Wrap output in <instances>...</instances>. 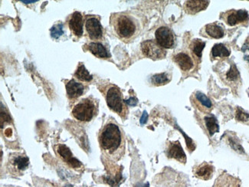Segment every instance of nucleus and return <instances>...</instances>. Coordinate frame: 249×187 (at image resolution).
Segmentation results:
<instances>
[{"instance_id": "1", "label": "nucleus", "mask_w": 249, "mask_h": 187, "mask_svg": "<svg viewBox=\"0 0 249 187\" xmlns=\"http://www.w3.org/2000/svg\"><path fill=\"white\" fill-rule=\"evenodd\" d=\"M98 141L102 151L110 160L117 162L125 153V137L123 130L117 123L109 121L98 135Z\"/></svg>"}, {"instance_id": "2", "label": "nucleus", "mask_w": 249, "mask_h": 187, "mask_svg": "<svg viewBox=\"0 0 249 187\" xmlns=\"http://www.w3.org/2000/svg\"><path fill=\"white\" fill-rule=\"evenodd\" d=\"M110 27L114 35L125 43H129L141 34L143 23L130 13H113L110 18Z\"/></svg>"}, {"instance_id": "3", "label": "nucleus", "mask_w": 249, "mask_h": 187, "mask_svg": "<svg viewBox=\"0 0 249 187\" xmlns=\"http://www.w3.org/2000/svg\"><path fill=\"white\" fill-rule=\"evenodd\" d=\"M103 89L107 106L110 110L118 113L121 118L125 120L128 114V108L126 106V101L124 100L123 94L120 88L110 84Z\"/></svg>"}, {"instance_id": "4", "label": "nucleus", "mask_w": 249, "mask_h": 187, "mask_svg": "<svg viewBox=\"0 0 249 187\" xmlns=\"http://www.w3.org/2000/svg\"><path fill=\"white\" fill-rule=\"evenodd\" d=\"M98 102L92 97H88L81 99L73 108L72 115L76 120L82 122L91 121L98 113Z\"/></svg>"}, {"instance_id": "5", "label": "nucleus", "mask_w": 249, "mask_h": 187, "mask_svg": "<svg viewBox=\"0 0 249 187\" xmlns=\"http://www.w3.org/2000/svg\"><path fill=\"white\" fill-rule=\"evenodd\" d=\"M85 37L91 41H100L104 38V29L97 16H88L85 22Z\"/></svg>"}, {"instance_id": "6", "label": "nucleus", "mask_w": 249, "mask_h": 187, "mask_svg": "<svg viewBox=\"0 0 249 187\" xmlns=\"http://www.w3.org/2000/svg\"><path fill=\"white\" fill-rule=\"evenodd\" d=\"M220 19L230 26L246 25L249 21V13L244 9H231L221 13Z\"/></svg>"}, {"instance_id": "7", "label": "nucleus", "mask_w": 249, "mask_h": 187, "mask_svg": "<svg viewBox=\"0 0 249 187\" xmlns=\"http://www.w3.org/2000/svg\"><path fill=\"white\" fill-rule=\"evenodd\" d=\"M141 51L146 58L160 60L166 58V51L155 40H146L141 44Z\"/></svg>"}, {"instance_id": "8", "label": "nucleus", "mask_w": 249, "mask_h": 187, "mask_svg": "<svg viewBox=\"0 0 249 187\" xmlns=\"http://www.w3.org/2000/svg\"><path fill=\"white\" fill-rule=\"evenodd\" d=\"M156 41L163 49H172L176 45V36L170 28L162 26L155 33Z\"/></svg>"}, {"instance_id": "9", "label": "nucleus", "mask_w": 249, "mask_h": 187, "mask_svg": "<svg viewBox=\"0 0 249 187\" xmlns=\"http://www.w3.org/2000/svg\"><path fill=\"white\" fill-rule=\"evenodd\" d=\"M29 165V159L21 153H13L9 157L8 167L13 174H21Z\"/></svg>"}, {"instance_id": "10", "label": "nucleus", "mask_w": 249, "mask_h": 187, "mask_svg": "<svg viewBox=\"0 0 249 187\" xmlns=\"http://www.w3.org/2000/svg\"><path fill=\"white\" fill-rule=\"evenodd\" d=\"M192 104L202 113H209L213 109L210 98L201 92H196L191 96Z\"/></svg>"}, {"instance_id": "11", "label": "nucleus", "mask_w": 249, "mask_h": 187, "mask_svg": "<svg viewBox=\"0 0 249 187\" xmlns=\"http://www.w3.org/2000/svg\"><path fill=\"white\" fill-rule=\"evenodd\" d=\"M57 153L59 155L60 158L63 160L65 164H67L70 168L74 169H79L82 167V164L78 159L73 157V154L71 152L70 149L65 144H59L57 147Z\"/></svg>"}, {"instance_id": "12", "label": "nucleus", "mask_w": 249, "mask_h": 187, "mask_svg": "<svg viewBox=\"0 0 249 187\" xmlns=\"http://www.w3.org/2000/svg\"><path fill=\"white\" fill-rule=\"evenodd\" d=\"M69 27L71 32L77 38H81L84 34V20L83 16L79 12H74L69 17Z\"/></svg>"}, {"instance_id": "13", "label": "nucleus", "mask_w": 249, "mask_h": 187, "mask_svg": "<svg viewBox=\"0 0 249 187\" xmlns=\"http://www.w3.org/2000/svg\"><path fill=\"white\" fill-rule=\"evenodd\" d=\"M87 88L88 87L84 85L83 83L76 81L75 79L70 80L66 84V92L71 101H75L78 97L83 95Z\"/></svg>"}, {"instance_id": "14", "label": "nucleus", "mask_w": 249, "mask_h": 187, "mask_svg": "<svg viewBox=\"0 0 249 187\" xmlns=\"http://www.w3.org/2000/svg\"><path fill=\"white\" fill-rule=\"evenodd\" d=\"M174 61L183 72H190L195 67V61L191 54L179 53L174 56Z\"/></svg>"}, {"instance_id": "15", "label": "nucleus", "mask_w": 249, "mask_h": 187, "mask_svg": "<svg viewBox=\"0 0 249 187\" xmlns=\"http://www.w3.org/2000/svg\"><path fill=\"white\" fill-rule=\"evenodd\" d=\"M166 155L169 158L175 159L182 164H186V153L183 151V149L179 141L170 142L166 149Z\"/></svg>"}, {"instance_id": "16", "label": "nucleus", "mask_w": 249, "mask_h": 187, "mask_svg": "<svg viewBox=\"0 0 249 187\" xmlns=\"http://www.w3.org/2000/svg\"><path fill=\"white\" fill-rule=\"evenodd\" d=\"M201 36H204L206 38H221L225 36V30L221 25L216 22L208 24L205 25L203 29L201 30Z\"/></svg>"}, {"instance_id": "17", "label": "nucleus", "mask_w": 249, "mask_h": 187, "mask_svg": "<svg viewBox=\"0 0 249 187\" xmlns=\"http://www.w3.org/2000/svg\"><path fill=\"white\" fill-rule=\"evenodd\" d=\"M85 47L87 50L98 58H108L110 57L108 50L100 41H90L89 44L85 45Z\"/></svg>"}, {"instance_id": "18", "label": "nucleus", "mask_w": 249, "mask_h": 187, "mask_svg": "<svg viewBox=\"0 0 249 187\" xmlns=\"http://www.w3.org/2000/svg\"><path fill=\"white\" fill-rule=\"evenodd\" d=\"M209 5H210V1H204V0L186 1L184 4V10L187 14L196 15L199 12L206 10Z\"/></svg>"}, {"instance_id": "19", "label": "nucleus", "mask_w": 249, "mask_h": 187, "mask_svg": "<svg viewBox=\"0 0 249 187\" xmlns=\"http://www.w3.org/2000/svg\"><path fill=\"white\" fill-rule=\"evenodd\" d=\"M213 173H214L213 166L206 162L199 164L194 169V174L197 178L201 180H210L213 177Z\"/></svg>"}, {"instance_id": "20", "label": "nucleus", "mask_w": 249, "mask_h": 187, "mask_svg": "<svg viewBox=\"0 0 249 187\" xmlns=\"http://www.w3.org/2000/svg\"><path fill=\"white\" fill-rule=\"evenodd\" d=\"M206 42L202 40L193 39L190 44V54L194 59L200 61L202 56V51L204 49Z\"/></svg>"}, {"instance_id": "21", "label": "nucleus", "mask_w": 249, "mask_h": 187, "mask_svg": "<svg viewBox=\"0 0 249 187\" xmlns=\"http://www.w3.org/2000/svg\"><path fill=\"white\" fill-rule=\"evenodd\" d=\"M222 79L228 84H235L238 83L240 79L239 72L237 69L235 64H230V69L222 73Z\"/></svg>"}, {"instance_id": "22", "label": "nucleus", "mask_w": 249, "mask_h": 187, "mask_svg": "<svg viewBox=\"0 0 249 187\" xmlns=\"http://www.w3.org/2000/svg\"><path fill=\"white\" fill-rule=\"evenodd\" d=\"M230 50L223 44H215L211 51V58H226L230 56Z\"/></svg>"}, {"instance_id": "23", "label": "nucleus", "mask_w": 249, "mask_h": 187, "mask_svg": "<svg viewBox=\"0 0 249 187\" xmlns=\"http://www.w3.org/2000/svg\"><path fill=\"white\" fill-rule=\"evenodd\" d=\"M205 124L207 128L208 132L210 136H213L215 133L219 131V126L217 122L216 118L213 115L206 116L204 118Z\"/></svg>"}, {"instance_id": "24", "label": "nucleus", "mask_w": 249, "mask_h": 187, "mask_svg": "<svg viewBox=\"0 0 249 187\" xmlns=\"http://www.w3.org/2000/svg\"><path fill=\"white\" fill-rule=\"evenodd\" d=\"M74 77L82 82H90L93 79L92 75H90L89 71L85 69L84 65H80L78 66V69L74 73Z\"/></svg>"}, {"instance_id": "25", "label": "nucleus", "mask_w": 249, "mask_h": 187, "mask_svg": "<svg viewBox=\"0 0 249 187\" xmlns=\"http://www.w3.org/2000/svg\"><path fill=\"white\" fill-rule=\"evenodd\" d=\"M170 81V76L167 73L156 75L152 77V82L156 86L166 85Z\"/></svg>"}, {"instance_id": "26", "label": "nucleus", "mask_w": 249, "mask_h": 187, "mask_svg": "<svg viewBox=\"0 0 249 187\" xmlns=\"http://www.w3.org/2000/svg\"><path fill=\"white\" fill-rule=\"evenodd\" d=\"M237 121L241 122L247 123L249 121V113H246L242 110V108H238L236 113Z\"/></svg>"}, {"instance_id": "27", "label": "nucleus", "mask_w": 249, "mask_h": 187, "mask_svg": "<svg viewBox=\"0 0 249 187\" xmlns=\"http://www.w3.org/2000/svg\"><path fill=\"white\" fill-rule=\"evenodd\" d=\"M52 36L53 38H58L61 35L63 34V28H62V24L53 26V29H51Z\"/></svg>"}, {"instance_id": "28", "label": "nucleus", "mask_w": 249, "mask_h": 187, "mask_svg": "<svg viewBox=\"0 0 249 187\" xmlns=\"http://www.w3.org/2000/svg\"><path fill=\"white\" fill-rule=\"evenodd\" d=\"M126 103L127 105H130V106H135L137 104V100L134 98V97H131L130 99L126 101Z\"/></svg>"}, {"instance_id": "29", "label": "nucleus", "mask_w": 249, "mask_h": 187, "mask_svg": "<svg viewBox=\"0 0 249 187\" xmlns=\"http://www.w3.org/2000/svg\"><path fill=\"white\" fill-rule=\"evenodd\" d=\"M147 117H148V115H147V113H146V112H143V116H142V117H141V124H144L146 122V121H147Z\"/></svg>"}, {"instance_id": "30", "label": "nucleus", "mask_w": 249, "mask_h": 187, "mask_svg": "<svg viewBox=\"0 0 249 187\" xmlns=\"http://www.w3.org/2000/svg\"><path fill=\"white\" fill-rule=\"evenodd\" d=\"M135 187H149V184H148V183H147V184H143V185L136 186Z\"/></svg>"}, {"instance_id": "31", "label": "nucleus", "mask_w": 249, "mask_h": 187, "mask_svg": "<svg viewBox=\"0 0 249 187\" xmlns=\"http://www.w3.org/2000/svg\"><path fill=\"white\" fill-rule=\"evenodd\" d=\"M36 2V1H22V2L23 3L28 4V3H34V2Z\"/></svg>"}]
</instances>
